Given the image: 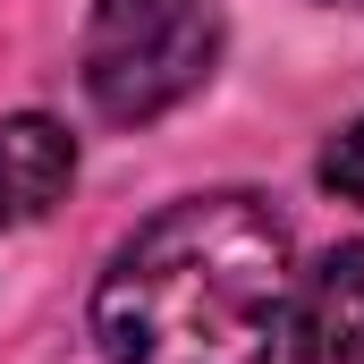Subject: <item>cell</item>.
<instances>
[{
  "instance_id": "obj_3",
  "label": "cell",
  "mask_w": 364,
  "mask_h": 364,
  "mask_svg": "<svg viewBox=\"0 0 364 364\" xmlns=\"http://www.w3.org/2000/svg\"><path fill=\"white\" fill-rule=\"evenodd\" d=\"M296 364H356L364 356V246H331L305 279H288V322Z\"/></svg>"
},
{
  "instance_id": "obj_6",
  "label": "cell",
  "mask_w": 364,
  "mask_h": 364,
  "mask_svg": "<svg viewBox=\"0 0 364 364\" xmlns=\"http://www.w3.org/2000/svg\"><path fill=\"white\" fill-rule=\"evenodd\" d=\"M356 364H364V356H356Z\"/></svg>"
},
{
  "instance_id": "obj_4",
  "label": "cell",
  "mask_w": 364,
  "mask_h": 364,
  "mask_svg": "<svg viewBox=\"0 0 364 364\" xmlns=\"http://www.w3.org/2000/svg\"><path fill=\"white\" fill-rule=\"evenodd\" d=\"M77 178V136L43 110H17L0 119V229H26L43 220Z\"/></svg>"
},
{
  "instance_id": "obj_1",
  "label": "cell",
  "mask_w": 364,
  "mask_h": 364,
  "mask_svg": "<svg viewBox=\"0 0 364 364\" xmlns=\"http://www.w3.org/2000/svg\"><path fill=\"white\" fill-rule=\"evenodd\" d=\"M288 279V220L263 195H186L110 255L93 339L110 364H272Z\"/></svg>"
},
{
  "instance_id": "obj_5",
  "label": "cell",
  "mask_w": 364,
  "mask_h": 364,
  "mask_svg": "<svg viewBox=\"0 0 364 364\" xmlns=\"http://www.w3.org/2000/svg\"><path fill=\"white\" fill-rule=\"evenodd\" d=\"M322 186L348 195V203H364V119L331 136V153H322Z\"/></svg>"
},
{
  "instance_id": "obj_2",
  "label": "cell",
  "mask_w": 364,
  "mask_h": 364,
  "mask_svg": "<svg viewBox=\"0 0 364 364\" xmlns=\"http://www.w3.org/2000/svg\"><path fill=\"white\" fill-rule=\"evenodd\" d=\"M220 60V9L212 0H93L85 26V93L102 119L144 127L178 110Z\"/></svg>"
}]
</instances>
